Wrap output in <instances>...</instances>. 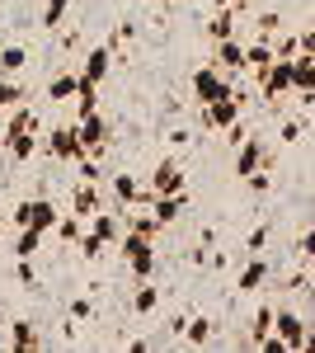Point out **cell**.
<instances>
[{"instance_id": "obj_35", "label": "cell", "mask_w": 315, "mask_h": 353, "mask_svg": "<svg viewBox=\"0 0 315 353\" xmlns=\"http://www.w3.org/2000/svg\"><path fill=\"white\" fill-rule=\"evenodd\" d=\"M263 245H268V226H254L250 241H245V250H250V254H263Z\"/></svg>"}, {"instance_id": "obj_21", "label": "cell", "mask_w": 315, "mask_h": 353, "mask_svg": "<svg viewBox=\"0 0 315 353\" xmlns=\"http://www.w3.org/2000/svg\"><path fill=\"white\" fill-rule=\"evenodd\" d=\"M43 236L48 231H38V226H14V259H33L43 250Z\"/></svg>"}, {"instance_id": "obj_33", "label": "cell", "mask_w": 315, "mask_h": 353, "mask_svg": "<svg viewBox=\"0 0 315 353\" xmlns=\"http://www.w3.org/2000/svg\"><path fill=\"white\" fill-rule=\"evenodd\" d=\"M184 339H188V344H207V339H212V321H207V316H198V321H188Z\"/></svg>"}, {"instance_id": "obj_7", "label": "cell", "mask_w": 315, "mask_h": 353, "mask_svg": "<svg viewBox=\"0 0 315 353\" xmlns=\"http://www.w3.org/2000/svg\"><path fill=\"white\" fill-rule=\"evenodd\" d=\"M76 132H80V146H85V156L104 161V151H108V118H104V113L76 118Z\"/></svg>"}, {"instance_id": "obj_22", "label": "cell", "mask_w": 315, "mask_h": 353, "mask_svg": "<svg viewBox=\"0 0 315 353\" xmlns=\"http://www.w3.org/2000/svg\"><path fill=\"white\" fill-rule=\"evenodd\" d=\"M38 146H43L38 128H33V132H24V137H14V141H5V151H10V161H14V165L33 161V156H38Z\"/></svg>"}, {"instance_id": "obj_36", "label": "cell", "mask_w": 315, "mask_h": 353, "mask_svg": "<svg viewBox=\"0 0 315 353\" xmlns=\"http://www.w3.org/2000/svg\"><path fill=\"white\" fill-rule=\"evenodd\" d=\"M90 316H94V301H90V297L71 301V321H90Z\"/></svg>"}, {"instance_id": "obj_23", "label": "cell", "mask_w": 315, "mask_h": 353, "mask_svg": "<svg viewBox=\"0 0 315 353\" xmlns=\"http://www.w3.org/2000/svg\"><path fill=\"white\" fill-rule=\"evenodd\" d=\"M236 33H240V19H236V10H231V5L212 14V24H207V38H212V43H221V38H236Z\"/></svg>"}, {"instance_id": "obj_28", "label": "cell", "mask_w": 315, "mask_h": 353, "mask_svg": "<svg viewBox=\"0 0 315 353\" xmlns=\"http://www.w3.org/2000/svg\"><path fill=\"white\" fill-rule=\"evenodd\" d=\"M71 5H76V0H48V5H43V28H48V33H57V28L66 24Z\"/></svg>"}, {"instance_id": "obj_41", "label": "cell", "mask_w": 315, "mask_h": 353, "mask_svg": "<svg viewBox=\"0 0 315 353\" xmlns=\"http://www.w3.org/2000/svg\"><path fill=\"white\" fill-rule=\"evenodd\" d=\"M283 141H301V123H283Z\"/></svg>"}, {"instance_id": "obj_31", "label": "cell", "mask_w": 315, "mask_h": 353, "mask_svg": "<svg viewBox=\"0 0 315 353\" xmlns=\"http://www.w3.org/2000/svg\"><path fill=\"white\" fill-rule=\"evenodd\" d=\"M52 236H57V241H66V245H76L80 236H85V217H76V212H71V217H61Z\"/></svg>"}, {"instance_id": "obj_15", "label": "cell", "mask_w": 315, "mask_h": 353, "mask_svg": "<svg viewBox=\"0 0 315 353\" xmlns=\"http://www.w3.org/2000/svg\"><path fill=\"white\" fill-rule=\"evenodd\" d=\"M99 208H104V203H99V189H94V179H80L76 193H71V212L90 221L94 212H99Z\"/></svg>"}, {"instance_id": "obj_25", "label": "cell", "mask_w": 315, "mask_h": 353, "mask_svg": "<svg viewBox=\"0 0 315 353\" xmlns=\"http://www.w3.org/2000/svg\"><path fill=\"white\" fill-rule=\"evenodd\" d=\"M156 306H160V288L151 283V278H141L136 292H132V311H136V316H151Z\"/></svg>"}, {"instance_id": "obj_20", "label": "cell", "mask_w": 315, "mask_h": 353, "mask_svg": "<svg viewBox=\"0 0 315 353\" xmlns=\"http://www.w3.org/2000/svg\"><path fill=\"white\" fill-rule=\"evenodd\" d=\"M76 90H80V71H57L52 81H48V99L66 104V99H76Z\"/></svg>"}, {"instance_id": "obj_13", "label": "cell", "mask_w": 315, "mask_h": 353, "mask_svg": "<svg viewBox=\"0 0 315 353\" xmlns=\"http://www.w3.org/2000/svg\"><path fill=\"white\" fill-rule=\"evenodd\" d=\"M85 226H90V231H94L99 241L118 245V241H123V226H128V221H123V212H104V208H99V212H94V217L85 221Z\"/></svg>"}, {"instance_id": "obj_40", "label": "cell", "mask_w": 315, "mask_h": 353, "mask_svg": "<svg viewBox=\"0 0 315 353\" xmlns=\"http://www.w3.org/2000/svg\"><path fill=\"white\" fill-rule=\"evenodd\" d=\"M136 38V24H118V33H113V43H132Z\"/></svg>"}, {"instance_id": "obj_45", "label": "cell", "mask_w": 315, "mask_h": 353, "mask_svg": "<svg viewBox=\"0 0 315 353\" xmlns=\"http://www.w3.org/2000/svg\"><path fill=\"white\" fill-rule=\"evenodd\" d=\"M160 5H170V0H160Z\"/></svg>"}, {"instance_id": "obj_8", "label": "cell", "mask_w": 315, "mask_h": 353, "mask_svg": "<svg viewBox=\"0 0 315 353\" xmlns=\"http://www.w3.org/2000/svg\"><path fill=\"white\" fill-rule=\"evenodd\" d=\"M259 170H268V146H263L259 137H245L236 146V174L250 179V174H259Z\"/></svg>"}, {"instance_id": "obj_29", "label": "cell", "mask_w": 315, "mask_h": 353, "mask_svg": "<svg viewBox=\"0 0 315 353\" xmlns=\"http://www.w3.org/2000/svg\"><path fill=\"white\" fill-rule=\"evenodd\" d=\"M273 325H278V311H273V306H259V316H254V325H250V344H263V339L273 334Z\"/></svg>"}, {"instance_id": "obj_24", "label": "cell", "mask_w": 315, "mask_h": 353, "mask_svg": "<svg viewBox=\"0 0 315 353\" xmlns=\"http://www.w3.org/2000/svg\"><path fill=\"white\" fill-rule=\"evenodd\" d=\"M38 128V113L28 109V104H19V109H10V123H5V141H14V137H24Z\"/></svg>"}, {"instance_id": "obj_6", "label": "cell", "mask_w": 315, "mask_h": 353, "mask_svg": "<svg viewBox=\"0 0 315 353\" xmlns=\"http://www.w3.org/2000/svg\"><path fill=\"white\" fill-rule=\"evenodd\" d=\"M43 151H48L52 161H61V165L85 161V146H80L76 123H66V128H52V137H43Z\"/></svg>"}, {"instance_id": "obj_18", "label": "cell", "mask_w": 315, "mask_h": 353, "mask_svg": "<svg viewBox=\"0 0 315 353\" xmlns=\"http://www.w3.org/2000/svg\"><path fill=\"white\" fill-rule=\"evenodd\" d=\"M212 57H216L221 71H245V43H240V33H236V38H221Z\"/></svg>"}, {"instance_id": "obj_4", "label": "cell", "mask_w": 315, "mask_h": 353, "mask_svg": "<svg viewBox=\"0 0 315 353\" xmlns=\"http://www.w3.org/2000/svg\"><path fill=\"white\" fill-rule=\"evenodd\" d=\"M10 221H14V226H38V231L52 236L57 221H61V212L52 208V198H28V203H19V208L10 212Z\"/></svg>"}, {"instance_id": "obj_14", "label": "cell", "mask_w": 315, "mask_h": 353, "mask_svg": "<svg viewBox=\"0 0 315 353\" xmlns=\"http://www.w3.org/2000/svg\"><path fill=\"white\" fill-rule=\"evenodd\" d=\"M278 339H283V344H287V349H301V344H306V321H301V316H296V311H278Z\"/></svg>"}, {"instance_id": "obj_30", "label": "cell", "mask_w": 315, "mask_h": 353, "mask_svg": "<svg viewBox=\"0 0 315 353\" xmlns=\"http://www.w3.org/2000/svg\"><path fill=\"white\" fill-rule=\"evenodd\" d=\"M19 104H24V85L14 81V76H0V113L19 109Z\"/></svg>"}, {"instance_id": "obj_19", "label": "cell", "mask_w": 315, "mask_h": 353, "mask_svg": "<svg viewBox=\"0 0 315 353\" xmlns=\"http://www.w3.org/2000/svg\"><path fill=\"white\" fill-rule=\"evenodd\" d=\"M268 273H273V264H268L263 254H254V259L240 269V292H259L263 283H268Z\"/></svg>"}, {"instance_id": "obj_2", "label": "cell", "mask_w": 315, "mask_h": 353, "mask_svg": "<svg viewBox=\"0 0 315 353\" xmlns=\"http://www.w3.org/2000/svg\"><path fill=\"white\" fill-rule=\"evenodd\" d=\"M226 94H236V90H231V76H226L216 61L193 71V99H198V109H203V104H212V99H226Z\"/></svg>"}, {"instance_id": "obj_17", "label": "cell", "mask_w": 315, "mask_h": 353, "mask_svg": "<svg viewBox=\"0 0 315 353\" xmlns=\"http://www.w3.org/2000/svg\"><path fill=\"white\" fill-rule=\"evenodd\" d=\"M113 198H118L123 208H136V203H151V189L136 184L132 174H113Z\"/></svg>"}, {"instance_id": "obj_16", "label": "cell", "mask_w": 315, "mask_h": 353, "mask_svg": "<svg viewBox=\"0 0 315 353\" xmlns=\"http://www.w3.org/2000/svg\"><path fill=\"white\" fill-rule=\"evenodd\" d=\"M273 61H278V52H273V38H254V43L245 48V71H254V76H263Z\"/></svg>"}, {"instance_id": "obj_26", "label": "cell", "mask_w": 315, "mask_h": 353, "mask_svg": "<svg viewBox=\"0 0 315 353\" xmlns=\"http://www.w3.org/2000/svg\"><path fill=\"white\" fill-rule=\"evenodd\" d=\"M28 66V48L24 43H10V48H0V76H19Z\"/></svg>"}, {"instance_id": "obj_34", "label": "cell", "mask_w": 315, "mask_h": 353, "mask_svg": "<svg viewBox=\"0 0 315 353\" xmlns=\"http://www.w3.org/2000/svg\"><path fill=\"white\" fill-rule=\"evenodd\" d=\"M14 278L24 288H38V273H33V259H14Z\"/></svg>"}, {"instance_id": "obj_9", "label": "cell", "mask_w": 315, "mask_h": 353, "mask_svg": "<svg viewBox=\"0 0 315 353\" xmlns=\"http://www.w3.org/2000/svg\"><path fill=\"white\" fill-rule=\"evenodd\" d=\"M108 71H113V48H108V43L90 48V52H85V61H80V81L104 85V76H108Z\"/></svg>"}, {"instance_id": "obj_43", "label": "cell", "mask_w": 315, "mask_h": 353, "mask_svg": "<svg viewBox=\"0 0 315 353\" xmlns=\"http://www.w3.org/2000/svg\"><path fill=\"white\" fill-rule=\"evenodd\" d=\"M306 353H315V330H306V344H301Z\"/></svg>"}, {"instance_id": "obj_12", "label": "cell", "mask_w": 315, "mask_h": 353, "mask_svg": "<svg viewBox=\"0 0 315 353\" xmlns=\"http://www.w3.org/2000/svg\"><path fill=\"white\" fill-rule=\"evenodd\" d=\"M146 189L151 193H184V170L174 161H160L156 170H151V179H146Z\"/></svg>"}, {"instance_id": "obj_5", "label": "cell", "mask_w": 315, "mask_h": 353, "mask_svg": "<svg viewBox=\"0 0 315 353\" xmlns=\"http://www.w3.org/2000/svg\"><path fill=\"white\" fill-rule=\"evenodd\" d=\"M240 113H245V99H240V94L212 99V104H203V128H207V132H231L240 123Z\"/></svg>"}, {"instance_id": "obj_10", "label": "cell", "mask_w": 315, "mask_h": 353, "mask_svg": "<svg viewBox=\"0 0 315 353\" xmlns=\"http://www.w3.org/2000/svg\"><path fill=\"white\" fill-rule=\"evenodd\" d=\"M292 66H296L292 94H296L301 104H315V57L311 52H296V57H292Z\"/></svg>"}, {"instance_id": "obj_3", "label": "cell", "mask_w": 315, "mask_h": 353, "mask_svg": "<svg viewBox=\"0 0 315 353\" xmlns=\"http://www.w3.org/2000/svg\"><path fill=\"white\" fill-rule=\"evenodd\" d=\"M292 81H296L292 57H278V61L259 76V90H263V99H268V109H278V99H287V94H292Z\"/></svg>"}, {"instance_id": "obj_39", "label": "cell", "mask_w": 315, "mask_h": 353, "mask_svg": "<svg viewBox=\"0 0 315 353\" xmlns=\"http://www.w3.org/2000/svg\"><path fill=\"white\" fill-rule=\"evenodd\" d=\"M245 184H250V189H254V193H268V184H273V179H268V170H259V174H250Z\"/></svg>"}, {"instance_id": "obj_42", "label": "cell", "mask_w": 315, "mask_h": 353, "mask_svg": "<svg viewBox=\"0 0 315 353\" xmlns=\"http://www.w3.org/2000/svg\"><path fill=\"white\" fill-rule=\"evenodd\" d=\"M301 52L315 57V28H306V33H301Z\"/></svg>"}, {"instance_id": "obj_1", "label": "cell", "mask_w": 315, "mask_h": 353, "mask_svg": "<svg viewBox=\"0 0 315 353\" xmlns=\"http://www.w3.org/2000/svg\"><path fill=\"white\" fill-rule=\"evenodd\" d=\"M118 250H123V259H128V269H132L136 283H141V278H156L160 254H156V241H151V236H141V231H123Z\"/></svg>"}, {"instance_id": "obj_32", "label": "cell", "mask_w": 315, "mask_h": 353, "mask_svg": "<svg viewBox=\"0 0 315 353\" xmlns=\"http://www.w3.org/2000/svg\"><path fill=\"white\" fill-rule=\"evenodd\" d=\"M104 245H108V241H99V236H94V231L85 226V236L76 241V250L85 254V259H99V254H104Z\"/></svg>"}, {"instance_id": "obj_11", "label": "cell", "mask_w": 315, "mask_h": 353, "mask_svg": "<svg viewBox=\"0 0 315 353\" xmlns=\"http://www.w3.org/2000/svg\"><path fill=\"white\" fill-rule=\"evenodd\" d=\"M188 208V189L184 193H151V212H156L160 226H174Z\"/></svg>"}, {"instance_id": "obj_37", "label": "cell", "mask_w": 315, "mask_h": 353, "mask_svg": "<svg viewBox=\"0 0 315 353\" xmlns=\"http://www.w3.org/2000/svg\"><path fill=\"white\" fill-rule=\"evenodd\" d=\"M273 52H278V57H296V52H301V38H278Z\"/></svg>"}, {"instance_id": "obj_27", "label": "cell", "mask_w": 315, "mask_h": 353, "mask_svg": "<svg viewBox=\"0 0 315 353\" xmlns=\"http://www.w3.org/2000/svg\"><path fill=\"white\" fill-rule=\"evenodd\" d=\"M10 344H14V349H43V334H38L33 321H14V325H10Z\"/></svg>"}, {"instance_id": "obj_44", "label": "cell", "mask_w": 315, "mask_h": 353, "mask_svg": "<svg viewBox=\"0 0 315 353\" xmlns=\"http://www.w3.org/2000/svg\"><path fill=\"white\" fill-rule=\"evenodd\" d=\"M0 325H5V311H0Z\"/></svg>"}, {"instance_id": "obj_38", "label": "cell", "mask_w": 315, "mask_h": 353, "mask_svg": "<svg viewBox=\"0 0 315 353\" xmlns=\"http://www.w3.org/2000/svg\"><path fill=\"white\" fill-rule=\"evenodd\" d=\"M296 250H301V259H311V264H315V231H306V236L296 241Z\"/></svg>"}]
</instances>
